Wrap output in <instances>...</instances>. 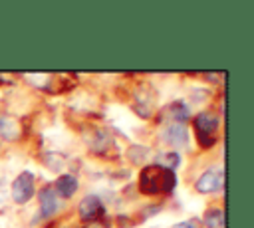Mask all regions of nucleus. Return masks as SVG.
Masks as SVG:
<instances>
[{
  "instance_id": "15",
  "label": "nucleus",
  "mask_w": 254,
  "mask_h": 228,
  "mask_svg": "<svg viewBox=\"0 0 254 228\" xmlns=\"http://www.w3.org/2000/svg\"><path fill=\"white\" fill-rule=\"evenodd\" d=\"M83 228H107L103 222H99V220H93V222H87Z\"/></svg>"
},
{
  "instance_id": "9",
  "label": "nucleus",
  "mask_w": 254,
  "mask_h": 228,
  "mask_svg": "<svg viewBox=\"0 0 254 228\" xmlns=\"http://www.w3.org/2000/svg\"><path fill=\"white\" fill-rule=\"evenodd\" d=\"M163 117L169 119L171 123H183L190 117V109L187 103L183 101H171L165 109H163Z\"/></svg>"
},
{
  "instance_id": "7",
  "label": "nucleus",
  "mask_w": 254,
  "mask_h": 228,
  "mask_svg": "<svg viewBox=\"0 0 254 228\" xmlns=\"http://www.w3.org/2000/svg\"><path fill=\"white\" fill-rule=\"evenodd\" d=\"M24 129H22V123L20 119H16L14 115H8V113H0V139L4 141H18L22 137Z\"/></svg>"
},
{
  "instance_id": "10",
  "label": "nucleus",
  "mask_w": 254,
  "mask_h": 228,
  "mask_svg": "<svg viewBox=\"0 0 254 228\" xmlns=\"http://www.w3.org/2000/svg\"><path fill=\"white\" fill-rule=\"evenodd\" d=\"M52 188L60 198H71L77 190V178L73 174H60Z\"/></svg>"
},
{
  "instance_id": "11",
  "label": "nucleus",
  "mask_w": 254,
  "mask_h": 228,
  "mask_svg": "<svg viewBox=\"0 0 254 228\" xmlns=\"http://www.w3.org/2000/svg\"><path fill=\"white\" fill-rule=\"evenodd\" d=\"M202 222L206 228H224V212L220 208H210L204 212Z\"/></svg>"
},
{
  "instance_id": "14",
  "label": "nucleus",
  "mask_w": 254,
  "mask_h": 228,
  "mask_svg": "<svg viewBox=\"0 0 254 228\" xmlns=\"http://www.w3.org/2000/svg\"><path fill=\"white\" fill-rule=\"evenodd\" d=\"M173 228H198V220H196V218H192V220H183V222L175 224Z\"/></svg>"
},
{
  "instance_id": "4",
  "label": "nucleus",
  "mask_w": 254,
  "mask_h": 228,
  "mask_svg": "<svg viewBox=\"0 0 254 228\" xmlns=\"http://www.w3.org/2000/svg\"><path fill=\"white\" fill-rule=\"evenodd\" d=\"M222 186H224V174H222V171H216V169L204 171V172L196 178V182H194V188H196L200 194L218 192Z\"/></svg>"
},
{
  "instance_id": "13",
  "label": "nucleus",
  "mask_w": 254,
  "mask_h": 228,
  "mask_svg": "<svg viewBox=\"0 0 254 228\" xmlns=\"http://www.w3.org/2000/svg\"><path fill=\"white\" fill-rule=\"evenodd\" d=\"M44 159H46L44 163H46L52 171H62V169H64V165H65V157H64V155H60V153H48Z\"/></svg>"
},
{
  "instance_id": "1",
  "label": "nucleus",
  "mask_w": 254,
  "mask_h": 228,
  "mask_svg": "<svg viewBox=\"0 0 254 228\" xmlns=\"http://www.w3.org/2000/svg\"><path fill=\"white\" fill-rule=\"evenodd\" d=\"M177 186L175 171L163 169L159 165H147L139 174V190L145 196L171 194Z\"/></svg>"
},
{
  "instance_id": "8",
  "label": "nucleus",
  "mask_w": 254,
  "mask_h": 228,
  "mask_svg": "<svg viewBox=\"0 0 254 228\" xmlns=\"http://www.w3.org/2000/svg\"><path fill=\"white\" fill-rule=\"evenodd\" d=\"M163 139L173 147H185L189 143V129L183 123H171L163 131Z\"/></svg>"
},
{
  "instance_id": "12",
  "label": "nucleus",
  "mask_w": 254,
  "mask_h": 228,
  "mask_svg": "<svg viewBox=\"0 0 254 228\" xmlns=\"http://www.w3.org/2000/svg\"><path fill=\"white\" fill-rule=\"evenodd\" d=\"M179 153L175 151H169V153H161L159 159H157V165L163 167V169H169V171H175L179 167Z\"/></svg>"
},
{
  "instance_id": "5",
  "label": "nucleus",
  "mask_w": 254,
  "mask_h": 228,
  "mask_svg": "<svg viewBox=\"0 0 254 228\" xmlns=\"http://www.w3.org/2000/svg\"><path fill=\"white\" fill-rule=\"evenodd\" d=\"M77 212H79V216H81L83 220L93 222V220H99V218L103 216L105 208H103V202H101L99 196L87 194V196L81 198V202H79V206H77Z\"/></svg>"
},
{
  "instance_id": "3",
  "label": "nucleus",
  "mask_w": 254,
  "mask_h": 228,
  "mask_svg": "<svg viewBox=\"0 0 254 228\" xmlns=\"http://www.w3.org/2000/svg\"><path fill=\"white\" fill-rule=\"evenodd\" d=\"M34 172H30V171H22L16 178H14V182H12V186H10V194H12V200L16 202V204H26L32 196H34Z\"/></svg>"
},
{
  "instance_id": "2",
  "label": "nucleus",
  "mask_w": 254,
  "mask_h": 228,
  "mask_svg": "<svg viewBox=\"0 0 254 228\" xmlns=\"http://www.w3.org/2000/svg\"><path fill=\"white\" fill-rule=\"evenodd\" d=\"M192 127H194V137L202 149H208L216 143V137H218V115L216 113L200 111L192 119Z\"/></svg>"
},
{
  "instance_id": "6",
  "label": "nucleus",
  "mask_w": 254,
  "mask_h": 228,
  "mask_svg": "<svg viewBox=\"0 0 254 228\" xmlns=\"http://www.w3.org/2000/svg\"><path fill=\"white\" fill-rule=\"evenodd\" d=\"M38 200H40V214H42L44 218H52V216L60 210V206H62L60 196L56 194V190H54L52 186L42 188L40 194H38Z\"/></svg>"
}]
</instances>
